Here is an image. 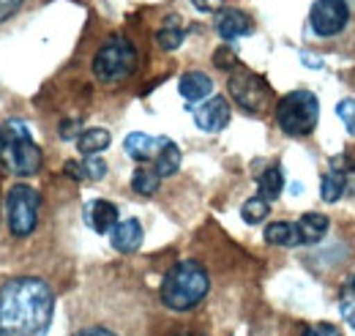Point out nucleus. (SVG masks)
<instances>
[{
  "label": "nucleus",
  "mask_w": 355,
  "mask_h": 336,
  "mask_svg": "<svg viewBox=\"0 0 355 336\" xmlns=\"http://www.w3.org/2000/svg\"><path fill=\"white\" fill-rule=\"evenodd\" d=\"M55 295L44 279L17 276L0 287V336H46Z\"/></svg>",
  "instance_id": "f257e3e1"
},
{
  "label": "nucleus",
  "mask_w": 355,
  "mask_h": 336,
  "mask_svg": "<svg viewBox=\"0 0 355 336\" xmlns=\"http://www.w3.org/2000/svg\"><path fill=\"white\" fill-rule=\"evenodd\" d=\"M208 290H211L208 271L194 260H180L162 279V303L173 312H189L200 306Z\"/></svg>",
  "instance_id": "f03ea898"
},
{
  "label": "nucleus",
  "mask_w": 355,
  "mask_h": 336,
  "mask_svg": "<svg viewBox=\"0 0 355 336\" xmlns=\"http://www.w3.org/2000/svg\"><path fill=\"white\" fill-rule=\"evenodd\" d=\"M0 162L14 175H36L42 169V148L33 142L31 128L22 121L0 126Z\"/></svg>",
  "instance_id": "7ed1b4c3"
},
{
  "label": "nucleus",
  "mask_w": 355,
  "mask_h": 336,
  "mask_svg": "<svg viewBox=\"0 0 355 336\" xmlns=\"http://www.w3.org/2000/svg\"><path fill=\"white\" fill-rule=\"evenodd\" d=\"M320 121V99L311 90H293L276 104V124L290 137H306Z\"/></svg>",
  "instance_id": "20e7f679"
},
{
  "label": "nucleus",
  "mask_w": 355,
  "mask_h": 336,
  "mask_svg": "<svg viewBox=\"0 0 355 336\" xmlns=\"http://www.w3.org/2000/svg\"><path fill=\"white\" fill-rule=\"evenodd\" d=\"M134 69H137V49L123 36L110 39L93 58V74L107 85L123 83L126 77H132Z\"/></svg>",
  "instance_id": "39448f33"
},
{
  "label": "nucleus",
  "mask_w": 355,
  "mask_h": 336,
  "mask_svg": "<svg viewBox=\"0 0 355 336\" xmlns=\"http://www.w3.org/2000/svg\"><path fill=\"white\" fill-rule=\"evenodd\" d=\"M39 208H42V197L33 186L17 183L8 189L6 197V216H8V230L14 238H28L36 224H39Z\"/></svg>",
  "instance_id": "423d86ee"
},
{
  "label": "nucleus",
  "mask_w": 355,
  "mask_h": 336,
  "mask_svg": "<svg viewBox=\"0 0 355 336\" xmlns=\"http://www.w3.org/2000/svg\"><path fill=\"white\" fill-rule=\"evenodd\" d=\"M227 87H230V96L235 99V104L243 107L246 112H260L268 104V96H270L266 80L260 74H254L249 69H238V66L232 69Z\"/></svg>",
  "instance_id": "0eeeda50"
},
{
  "label": "nucleus",
  "mask_w": 355,
  "mask_h": 336,
  "mask_svg": "<svg viewBox=\"0 0 355 336\" xmlns=\"http://www.w3.org/2000/svg\"><path fill=\"white\" fill-rule=\"evenodd\" d=\"M309 22L314 36H320V39L339 36L350 22V6H347V0H314Z\"/></svg>",
  "instance_id": "6e6552de"
},
{
  "label": "nucleus",
  "mask_w": 355,
  "mask_h": 336,
  "mask_svg": "<svg viewBox=\"0 0 355 336\" xmlns=\"http://www.w3.org/2000/svg\"><path fill=\"white\" fill-rule=\"evenodd\" d=\"M191 115H194L197 128H202L208 134H216V131L227 128V124H230V104H227L224 96H211L202 104L191 107Z\"/></svg>",
  "instance_id": "1a4fd4ad"
},
{
  "label": "nucleus",
  "mask_w": 355,
  "mask_h": 336,
  "mask_svg": "<svg viewBox=\"0 0 355 336\" xmlns=\"http://www.w3.org/2000/svg\"><path fill=\"white\" fill-rule=\"evenodd\" d=\"M252 31H254V22L241 8H222L219 17H216V33L224 42H235L241 36H249Z\"/></svg>",
  "instance_id": "9d476101"
},
{
  "label": "nucleus",
  "mask_w": 355,
  "mask_h": 336,
  "mask_svg": "<svg viewBox=\"0 0 355 336\" xmlns=\"http://www.w3.org/2000/svg\"><path fill=\"white\" fill-rule=\"evenodd\" d=\"M167 142H170L167 137H150V134H145V131H132V134L126 137L123 148H126V153L132 156L134 162H150V159L159 156V151H162Z\"/></svg>",
  "instance_id": "9b49d317"
},
{
  "label": "nucleus",
  "mask_w": 355,
  "mask_h": 336,
  "mask_svg": "<svg viewBox=\"0 0 355 336\" xmlns=\"http://www.w3.org/2000/svg\"><path fill=\"white\" fill-rule=\"evenodd\" d=\"M85 219H88L90 230H96L98 235L112 233V230H115V224L121 221L118 208H115L110 200H93L88 208H85Z\"/></svg>",
  "instance_id": "f8f14e48"
},
{
  "label": "nucleus",
  "mask_w": 355,
  "mask_h": 336,
  "mask_svg": "<svg viewBox=\"0 0 355 336\" xmlns=\"http://www.w3.org/2000/svg\"><path fill=\"white\" fill-rule=\"evenodd\" d=\"M110 235H112V249L115 252L132 254L142 244V224L137 219H121Z\"/></svg>",
  "instance_id": "ddd939ff"
},
{
  "label": "nucleus",
  "mask_w": 355,
  "mask_h": 336,
  "mask_svg": "<svg viewBox=\"0 0 355 336\" xmlns=\"http://www.w3.org/2000/svg\"><path fill=\"white\" fill-rule=\"evenodd\" d=\"M178 93H180L189 104H194V101H205V99H211V93H214V83H211V77L202 74V72H189V74L180 77Z\"/></svg>",
  "instance_id": "4468645a"
},
{
  "label": "nucleus",
  "mask_w": 355,
  "mask_h": 336,
  "mask_svg": "<svg viewBox=\"0 0 355 336\" xmlns=\"http://www.w3.org/2000/svg\"><path fill=\"white\" fill-rule=\"evenodd\" d=\"M266 241L270 246H301L298 224H293V221H270L266 227Z\"/></svg>",
  "instance_id": "2eb2a0df"
},
{
  "label": "nucleus",
  "mask_w": 355,
  "mask_h": 336,
  "mask_svg": "<svg viewBox=\"0 0 355 336\" xmlns=\"http://www.w3.org/2000/svg\"><path fill=\"white\" fill-rule=\"evenodd\" d=\"M295 224L301 233V244H317L328 233V216H322V213H304Z\"/></svg>",
  "instance_id": "dca6fc26"
},
{
  "label": "nucleus",
  "mask_w": 355,
  "mask_h": 336,
  "mask_svg": "<svg viewBox=\"0 0 355 336\" xmlns=\"http://www.w3.org/2000/svg\"><path fill=\"white\" fill-rule=\"evenodd\" d=\"M110 142H112V137H110L107 128H85V131L77 137V148H80V153H85V156L101 153L104 148H110Z\"/></svg>",
  "instance_id": "f3484780"
},
{
  "label": "nucleus",
  "mask_w": 355,
  "mask_h": 336,
  "mask_svg": "<svg viewBox=\"0 0 355 336\" xmlns=\"http://www.w3.org/2000/svg\"><path fill=\"white\" fill-rule=\"evenodd\" d=\"M282 189H284V172L279 167L266 169V172L260 175V180H257V194L266 197L268 203H273V200L282 194Z\"/></svg>",
  "instance_id": "a211bd4d"
},
{
  "label": "nucleus",
  "mask_w": 355,
  "mask_h": 336,
  "mask_svg": "<svg viewBox=\"0 0 355 336\" xmlns=\"http://www.w3.org/2000/svg\"><path fill=\"white\" fill-rule=\"evenodd\" d=\"M178 167H180V148L170 140V142L159 151V156L153 159V169H156L162 178H170V175L178 172Z\"/></svg>",
  "instance_id": "6ab92c4d"
},
{
  "label": "nucleus",
  "mask_w": 355,
  "mask_h": 336,
  "mask_svg": "<svg viewBox=\"0 0 355 336\" xmlns=\"http://www.w3.org/2000/svg\"><path fill=\"white\" fill-rule=\"evenodd\" d=\"M320 192H322V200H325V203H336V200L347 192V172H345V169H342V172L331 169V172L322 178Z\"/></svg>",
  "instance_id": "aec40b11"
},
{
  "label": "nucleus",
  "mask_w": 355,
  "mask_h": 336,
  "mask_svg": "<svg viewBox=\"0 0 355 336\" xmlns=\"http://www.w3.org/2000/svg\"><path fill=\"white\" fill-rule=\"evenodd\" d=\"M159 183H162V175H159L156 169H150V167L134 169V175H132V189L137 192V194H139V197H150V194H156Z\"/></svg>",
  "instance_id": "412c9836"
},
{
  "label": "nucleus",
  "mask_w": 355,
  "mask_h": 336,
  "mask_svg": "<svg viewBox=\"0 0 355 336\" xmlns=\"http://www.w3.org/2000/svg\"><path fill=\"white\" fill-rule=\"evenodd\" d=\"M268 210H270V203H268L266 197H249L246 203H243V208H241V216H243V221L246 224H260L263 219H268Z\"/></svg>",
  "instance_id": "4be33fe9"
},
{
  "label": "nucleus",
  "mask_w": 355,
  "mask_h": 336,
  "mask_svg": "<svg viewBox=\"0 0 355 336\" xmlns=\"http://www.w3.org/2000/svg\"><path fill=\"white\" fill-rule=\"evenodd\" d=\"M339 312H342V320L355 328V276L342 287V295H339Z\"/></svg>",
  "instance_id": "5701e85b"
},
{
  "label": "nucleus",
  "mask_w": 355,
  "mask_h": 336,
  "mask_svg": "<svg viewBox=\"0 0 355 336\" xmlns=\"http://www.w3.org/2000/svg\"><path fill=\"white\" fill-rule=\"evenodd\" d=\"M186 39V33L180 31V28H162L159 33H156V44L162 47V49H178L180 44Z\"/></svg>",
  "instance_id": "b1692460"
},
{
  "label": "nucleus",
  "mask_w": 355,
  "mask_h": 336,
  "mask_svg": "<svg viewBox=\"0 0 355 336\" xmlns=\"http://www.w3.org/2000/svg\"><path fill=\"white\" fill-rule=\"evenodd\" d=\"M336 115L342 121V126L347 128V134L355 137V99H345L336 104Z\"/></svg>",
  "instance_id": "393cba45"
},
{
  "label": "nucleus",
  "mask_w": 355,
  "mask_h": 336,
  "mask_svg": "<svg viewBox=\"0 0 355 336\" xmlns=\"http://www.w3.org/2000/svg\"><path fill=\"white\" fill-rule=\"evenodd\" d=\"M83 169H85V178L90 180H101L104 175H107V162L96 153V156H85L83 159Z\"/></svg>",
  "instance_id": "a878e982"
},
{
  "label": "nucleus",
  "mask_w": 355,
  "mask_h": 336,
  "mask_svg": "<svg viewBox=\"0 0 355 336\" xmlns=\"http://www.w3.org/2000/svg\"><path fill=\"white\" fill-rule=\"evenodd\" d=\"M214 63H216L219 69H224V72H227V69H235V66H238V58H235L232 47H227V44L219 47V49H216V55H214Z\"/></svg>",
  "instance_id": "bb28decb"
},
{
  "label": "nucleus",
  "mask_w": 355,
  "mask_h": 336,
  "mask_svg": "<svg viewBox=\"0 0 355 336\" xmlns=\"http://www.w3.org/2000/svg\"><path fill=\"white\" fill-rule=\"evenodd\" d=\"M304 336H342V331H339V328H334V326H328V323H320V326L306 328Z\"/></svg>",
  "instance_id": "cd10ccee"
},
{
  "label": "nucleus",
  "mask_w": 355,
  "mask_h": 336,
  "mask_svg": "<svg viewBox=\"0 0 355 336\" xmlns=\"http://www.w3.org/2000/svg\"><path fill=\"white\" fill-rule=\"evenodd\" d=\"M22 3H25V0H0V22H6L11 14H17Z\"/></svg>",
  "instance_id": "c85d7f7f"
},
{
  "label": "nucleus",
  "mask_w": 355,
  "mask_h": 336,
  "mask_svg": "<svg viewBox=\"0 0 355 336\" xmlns=\"http://www.w3.org/2000/svg\"><path fill=\"white\" fill-rule=\"evenodd\" d=\"M197 11H205V14H214V11H222L224 0H191Z\"/></svg>",
  "instance_id": "c756f323"
},
{
  "label": "nucleus",
  "mask_w": 355,
  "mask_h": 336,
  "mask_svg": "<svg viewBox=\"0 0 355 336\" xmlns=\"http://www.w3.org/2000/svg\"><path fill=\"white\" fill-rule=\"evenodd\" d=\"M63 172L69 175V178H74V180H83L85 178V169H83V162H66V167Z\"/></svg>",
  "instance_id": "7c9ffc66"
},
{
  "label": "nucleus",
  "mask_w": 355,
  "mask_h": 336,
  "mask_svg": "<svg viewBox=\"0 0 355 336\" xmlns=\"http://www.w3.org/2000/svg\"><path fill=\"white\" fill-rule=\"evenodd\" d=\"M80 126H83L80 121H66V124L60 126V137H63V140H74L77 131H80Z\"/></svg>",
  "instance_id": "2f4dec72"
},
{
  "label": "nucleus",
  "mask_w": 355,
  "mask_h": 336,
  "mask_svg": "<svg viewBox=\"0 0 355 336\" xmlns=\"http://www.w3.org/2000/svg\"><path fill=\"white\" fill-rule=\"evenodd\" d=\"M77 336H118V334H112L110 328H85V331H80Z\"/></svg>",
  "instance_id": "473e14b6"
},
{
  "label": "nucleus",
  "mask_w": 355,
  "mask_h": 336,
  "mask_svg": "<svg viewBox=\"0 0 355 336\" xmlns=\"http://www.w3.org/2000/svg\"><path fill=\"white\" fill-rule=\"evenodd\" d=\"M180 336H200V334H180Z\"/></svg>",
  "instance_id": "72a5a7b5"
}]
</instances>
